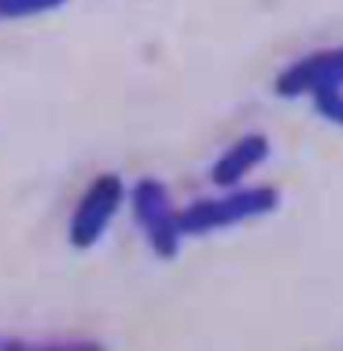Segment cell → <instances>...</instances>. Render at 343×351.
Wrapping results in <instances>:
<instances>
[{
	"mask_svg": "<svg viewBox=\"0 0 343 351\" xmlns=\"http://www.w3.org/2000/svg\"><path fill=\"white\" fill-rule=\"evenodd\" d=\"M126 199V185L115 172H102L86 185L84 196L70 215L67 241L73 250H91L108 234L118 209Z\"/></svg>",
	"mask_w": 343,
	"mask_h": 351,
	"instance_id": "obj_3",
	"label": "cell"
},
{
	"mask_svg": "<svg viewBox=\"0 0 343 351\" xmlns=\"http://www.w3.org/2000/svg\"><path fill=\"white\" fill-rule=\"evenodd\" d=\"M0 351H108V346L86 335H51V338L8 335L0 338Z\"/></svg>",
	"mask_w": 343,
	"mask_h": 351,
	"instance_id": "obj_6",
	"label": "cell"
},
{
	"mask_svg": "<svg viewBox=\"0 0 343 351\" xmlns=\"http://www.w3.org/2000/svg\"><path fill=\"white\" fill-rule=\"evenodd\" d=\"M129 199H132L134 220L153 255L161 261L177 258L185 236L180 231V209H174L172 204L167 185L156 177H143L134 182Z\"/></svg>",
	"mask_w": 343,
	"mask_h": 351,
	"instance_id": "obj_2",
	"label": "cell"
},
{
	"mask_svg": "<svg viewBox=\"0 0 343 351\" xmlns=\"http://www.w3.org/2000/svg\"><path fill=\"white\" fill-rule=\"evenodd\" d=\"M314 108L322 118H327L330 123H335V126L343 129V94H324V97H316Z\"/></svg>",
	"mask_w": 343,
	"mask_h": 351,
	"instance_id": "obj_8",
	"label": "cell"
},
{
	"mask_svg": "<svg viewBox=\"0 0 343 351\" xmlns=\"http://www.w3.org/2000/svg\"><path fill=\"white\" fill-rule=\"evenodd\" d=\"M67 0H0V19H25L62 8Z\"/></svg>",
	"mask_w": 343,
	"mask_h": 351,
	"instance_id": "obj_7",
	"label": "cell"
},
{
	"mask_svg": "<svg viewBox=\"0 0 343 351\" xmlns=\"http://www.w3.org/2000/svg\"><path fill=\"white\" fill-rule=\"evenodd\" d=\"M274 91L282 99H298V97L316 99L324 94H343V46L311 51L306 57L295 59L276 75Z\"/></svg>",
	"mask_w": 343,
	"mask_h": 351,
	"instance_id": "obj_4",
	"label": "cell"
},
{
	"mask_svg": "<svg viewBox=\"0 0 343 351\" xmlns=\"http://www.w3.org/2000/svg\"><path fill=\"white\" fill-rule=\"evenodd\" d=\"M282 202L279 191L271 185L252 188H230L223 196L199 199L185 209H180V231L182 236H206L241 226L247 220H257L271 215Z\"/></svg>",
	"mask_w": 343,
	"mask_h": 351,
	"instance_id": "obj_1",
	"label": "cell"
},
{
	"mask_svg": "<svg viewBox=\"0 0 343 351\" xmlns=\"http://www.w3.org/2000/svg\"><path fill=\"white\" fill-rule=\"evenodd\" d=\"M271 156V143L265 134L260 132H250L244 137H239L233 145L212 164L209 169V180L223 188V191H230V188H239L247 175H252L260 164H265V158Z\"/></svg>",
	"mask_w": 343,
	"mask_h": 351,
	"instance_id": "obj_5",
	"label": "cell"
}]
</instances>
